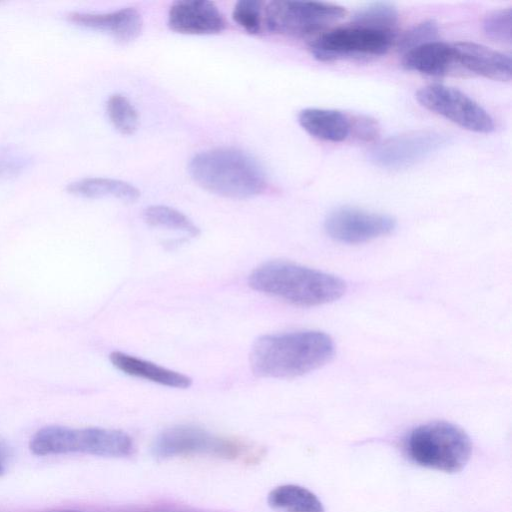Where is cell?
Listing matches in <instances>:
<instances>
[{
    "instance_id": "obj_1",
    "label": "cell",
    "mask_w": 512,
    "mask_h": 512,
    "mask_svg": "<svg viewBox=\"0 0 512 512\" xmlns=\"http://www.w3.org/2000/svg\"><path fill=\"white\" fill-rule=\"evenodd\" d=\"M332 338L321 331L299 330L259 337L250 352L254 374L266 378H293L314 371L331 360Z\"/></svg>"
},
{
    "instance_id": "obj_2",
    "label": "cell",
    "mask_w": 512,
    "mask_h": 512,
    "mask_svg": "<svg viewBox=\"0 0 512 512\" xmlns=\"http://www.w3.org/2000/svg\"><path fill=\"white\" fill-rule=\"evenodd\" d=\"M248 284L258 292L303 307L333 302L346 291L339 277L284 260L261 264L250 273Z\"/></svg>"
},
{
    "instance_id": "obj_3",
    "label": "cell",
    "mask_w": 512,
    "mask_h": 512,
    "mask_svg": "<svg viewBox=\"0 0 512 512\" xmlns=\"http://www.w3.org/2000/svg\"><path fill=\"white\" fill-rule=\"evenodd\" d=\"M188 170L201 187L227 198H250L266 188V176L260 163L237 148L199 152L190 160Z\"/></svg>"
},
{
    "instance_id": "obj_4",
    "label": "cell",
    "mask_w": 512,
    "mask_h": 512,
    "mask_svg": "<svg viewBox=\"0 0 512 512\" xmlns=\"http://www.w3.org/2000/svg\"><path fill=\"white\" fill-rule=\"evenodd\" d=\"M132 438L125 432L99 427L70 428L49 425L30 439L29 449L37 456L82 453L102 457H127L134 452Z\"/></svg>"
},
{
    "instance_id": "obj_5",
    "label": "cell",
    "mask_w": 512,
    "mask_h": 512,
    "mask_svg": "<svg viewBox=\"0 0 512 512\" xmlns=\"http://www.w3.org/2000/svg\"><path fill=\"white\" fill-rule=\"evenodd\" d=\"M406 450L420 466L455 473L469 461L472 444L458 426L435 421L414 428L406 440Z\"/></svg>"
},
{
    "instance_id": "obj_6",
    "label": "cell",
    "mask_w": 512,
    "mask_h": 512,
    "mask_svg": "<svg viewBox=\"0 0 512 512\" xmlns=\"http://www.w3.org/2000/svg\"><path fill=\"white\" fill-rule=\"evenodd\" d=\"M346 15L342 6L327 2L277 0L264 8V23L270 32L305 37L323 30Z\"/></svg>"
},
{
    "instance_id": "obj_7",
    "label": "cell",
    "mask_w": 512,
    "mask_h": 512,
    "mask_svg": "<svg viewBox=\"0 0 512 512\" xmlns=\"http://www.w3.org/2000/svg\"><path fill=\"white\" fill-rule=\"evenodd\" d=\"M393 39V32L352 25L321 34L309 43V49L312 55L322 62L369 59L385 54Z\"/></svg>"
},
{
    "instance_id": "obj_8",
    "label": "cell",
    "mask_w": 512,
    "mask_h": 512,
    "mask_svg": "<svg viewBox=\"0 0 512 512\" xmlns=\"http://www.w3.org/2000/svg\"><path fill=\"white\" fill-rule=\"evenodd\" d=\"M417 101L426 109L467 130L490 133L495 129L492 116L462 91L443 84L419 89Z\"/></svg>"
},
{
    "instance_id": "obj_9",
    "label": "cell",
    "mask_w": 512,
    "mask_h": 512,
    "mask_svg": "<svg viewBox=\"0 0 512 512\" xmlns=\"http://www.w3.org/2000/svg\"><path fill=\"white\" fill-rule=\"evenodd\" d=\"M448 142V136L438 131H411L377 144L371 149L369 158L384 169L407 168L445 147Z\"/></svg>"
},
{
    "instance_id": "obj_10",
    "label": "cell",
    "mask_w": 512,
    "mask_h": 512,
    "mask_svg": "<svg viewBox=\"0 0 512 512\" xmlns=\"http://www.w3.org/2000/svg\"><path fill=\"white\" fill-rule=\"evenodd\" d=\"M238 449L232 441L193 425H177L164 430L151 448L153 456L161 459L190 454L230 458L238 454Z\"/></svg>"
},
{
    "instance_id": "obj_11",
    "label": "cell",
    "mask_w": 512,
    "mask_h": 512,
    "mask_svg": "<svg viewBox=\"0 0 512 512\" xmlns=\"http://www.w3.org/2000/svg\"><path fill=\"white\" fill-rule=\"evenodd\" d=\"M324 226L334 240L358 244L390 234L396 227V220L383 213L341 207L327 216Z\"/></svg>"
},
{
    "instance_id": "obj_12",
    "label": "cell",
    "mask_w": 512,
    "mask_h": 512,
    "mask_svg": "<svg viewBox=\"0 0 512 512\" xmlns=\"http://www.w3.org/2000/svg\"><path fill=\"white\" fill-rule=\"evenodd\" d=\"M167 24L177 33L190 35L215 34L226 27L221 11L206 0L175 2L169 9Z\"/></svg>"
},
{
    "instance_id": "obj_13",
    "label": "cell",
    "mask_w": 512,
    "mask_h": 512,
    "mask_svg": "<svg viewBox=\"0 0 512 512\" xmlns=\"http://www.w3.org/2000/svg\"><path fill=\"white\" fill-rule=\"evenodd\" d=\"M454 59L464 69L497 81H509L512 62L509 55L482 44L462 41L452 44Z\"/></svg>"
},
{
    "instance_id": "obj_14",
    "label": "cell",
    "mask_w": 512,
    "mask_h": 512,
    "mask_svg": "<svg viewBox=\"0 0 512 512\" xmlns=\"http://www.w3.org/2000/svg\"><path fill=\"white\" fill-rule=\"evenodd\" d=\"M67 18L78 26L108 33L121 43L135 40L143 27L141 14L134 8L101 14L73 12Z\"/></svg>"
},
{
    "instance_id": "obj_15",
    "label": "cell",
    "mask_w": 512,
    "mask_h": 512,
    "mask_svg": "<svg viewBox=\"0 0 512 512\" xmlns=\"http://www.w3.org/2000/svg\"><path fill=\"white\" fill-rule=\"evenodd\" d=\"M109 358L115 368L129 376L171 388L185 389L192 384V379L187 375L133 355L115 351L110 354Z\"/></svg>"
},
{
    "instance_id": "obj_16",
    "label": "cell",
    "mask_w": 512,
    "mask_h": 512,
    "mask_svg": "<svg viewBox=\"0 0 512 512\" xmlns=\"http://www.w3.org/2000/svg\"><path fill=\"white\" fill-rule=\"evenodd\" d=\"M456 65L452 45L433 41L404 53L402 66L409 71L428 76H443Z\"/></svg>"
},
{
    "instance_id": "obj_17",
    "label": "cell",
    "mask_w": 512,
    "mask_h": 512,
    "mask_svg": "<svg viewBox=\"0 0 512 512\" xmlns=\"http://www.w3.org/2000/svg\"><path fill=\"white\" fill-rule=\"evenodd\" d=\"M298 122L307 133L323 141L342 142L350 136V117L338 110L306 108L299 112Z\"/></svg>"
},
{
    "instance_id": "obj_18",
    "label": "cell",
    "mask_w": 512,
    "mask_h": 512,
    "mask_svg": "<svg viewBox=\"0 0 512 512\" xmlns=\"http://www.w3.org/2000/svg\"><path fill=\"white\" fill-rule=\"evenodd\" d=\"M67 191L75 196L84 198L112 197L125 202L136 201L140 191L134 185L112 178L88 177L67 186Z\"/></svg>"
},
{
    "instance_id": "obj_19",
    "label": "cell",
    "mask_w": 512,
    "mask_h": 512,
    "mask_svg": "<svg viewBox=\"0 0 512 512\" xmlns=\"http://www.w3.org/2000/svg\"><path fill=\"white\" fill-rule=\"evenodd\" d=\"M267 502L270 507L282 512H325L314 493L293 484L281 485L271 490Z\"/></svg>"
},
{
    "instance_id": "obj_20",
    "label": "cell",
    "mask_w": 512,
    "mask_h": 512,
    "mask_svg": "<svg viewBox=\"0 0 512 512\" xmlns=\"http://www.w3.org/2000/svg\"><path fill=\"white\" fill-rule=\"evenodd\" d=\"M398 10L389 2H372L358 8L352 25L371 30L393 32L398 22Z\"/></svg>"
},
{
    "instance_id": "obj_21",
    "label": "cell",
    "mask_w": 512,
    "mask_h": 512,
    "mask_svg": "<svg viewBox=\"0 0 512 512\" xmlns=\"http://www.w3.org/2000/svg\"><path fill=\"white\" fill-rule=\"evenodd\" d=\"M143 219L150 226L183 232L190 237H196L200 233V229L188 216L165 205L146 207Z\"/></svg>"
},
{
    "instance_id": "obj_22",
    "label": "cell",
    "mask_w": 512,
    "mask_h": 512,
    "mask_svg": "<svg viewBox=\"0 0 512 512\" xmlns=\"http://www.w3.org/2000/svg\"><path fill=\"white\" fill-rule=\"evenodd\" d=\"M106 111L111 124L121 134L131 135L137 130L138 112L124 95H111L106 103Z\"/></svg>"
},
{
    "instance_id": "obj_23",
    "label": "cell",
    "mask_w": 512,
    "mask_h": 512,
    "mask_svg": "<svg viewBox=\"0 0 512 512\" xmlns=\"http://www.w3.org/2000/svg\"><path fill=\"white\" fill-rule=\"evenodd\" d=\"M512 10L501 8L489 12L483 20V31L493 41L511 43Z\"/></svg>"
},
{
    "instance_id": "obj_24",
    "label": "cell",
    "mask_w": 512,
    "mask_h": 512,
    "mask_svg": "<svg viewBox=\"0 0 512 512\" xmlns=\"http://www.w3.org/2000/svg\"><path fill=\"white\" fill-rule=\"evenodd\" d=\"M263 3L257 0L238 1L232 11L233 20L250 34H257L261 29Z\"/></svg>"
},
{
    "instance_id": "obj_25",
    "label": "cell",
    "mask_w": 512,
    "mask_h": 512,
    "mask_svg": "<svg viewBox=\"0 0 512 512\" xmlns=\"http://www.w3.org/2000/svg\"><path fill=\"white\" fill-rule=\"evenodd\" d=\"M438 34L439 27L434 20L422 21L403 34L399 40V50L405 53L420 45L436 41Z\"/></svg>"
},
{
    "instance_id": "obj_26",
    "label": "cell",
    "mask_w": 512,
    "mask_h": 512,
    "mask_svg": "<svg viewBox=\"0 0 512 512\" xmlns=\"http://www.w3.org/2000/svg\"><path fill=\"white\" fill-rule=\"evenodd\" d=\"M350 135L364 142L375 141L380 133L378 123L366 115H349Z\"/></svg>"
},
{
    "instance_id": "obj_27",
    "label": "cell",
    "mask_w": 512,
    "mask_h": 512,
    "mask_svg": "<svg viewBox=\"0 0 512 512\" xmlns=\"http://www.w3.org/2000/svg\"><path fill=\"white\" fill-rule=\"evenodd\" d=\"M5 472V467H4V464L2 462V459H1V456H0V476H2Z\"/></svg>"
},
{
    "instance_id": "obj_28",
    "label": "cell",
    "mask_w": 512,
    "mask_h": 512,
    "mask_svg": "<svg viewBox=\"0 0 512 512\" xmlns=\"http://www.w3.org/2000/svg\"><path fill=\"white\" fill-rule=\"evenodd\" d=\"M57 512H79V511L63 510V511H57Z\"/></svg>"
}]
</instances>
